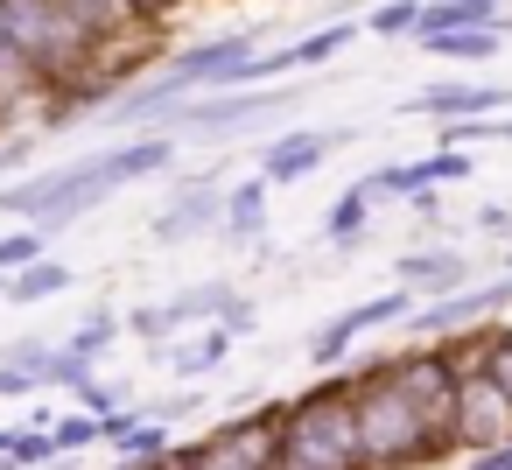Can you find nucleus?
I'll use <instances>...</instances> for the list:
<instances>
[{"label": "nucleus", "instance_id": "1", "mask_svg": "<svg viewBox=\"0 0 512 470\" xmlns=\"http://www.w3.org/2000/svg\"><path fill=\"white\" fill-rule=\"evenodd\" d=\"M351 400H358V435H365L372 470L435 463V456L449 449V421L407 386L400 358H386V365H372L365 379H351Z\"/></svg>", "mask_w": 512, "mask_h": 470}, {"label": "nucleus", "instance_id": "2", "mask_svg": "<svg viewBox=\"0 0 512 470\" xmlns=\"http://www.w3.org/2000/svg\"><path fill=\"white\" fill-rule=\"evenodd\" d=\"M274 470H372L365 435H358V400L351 379L302 393L295 407L274 414Z\"/></svg>", "mask_w": 512, "mask_h": 470}, {"label": "nucleus", "instance_id": "3", "mask_svg": "<svg viewBox=\"0 0 512 470\" xmlns=\"http://www.w3.org/2000/svg\"><path fill=\"white\" fill-rule=\"evenodd\" d=\"M0 22H8V43L29 64V78H50V85H64V78L85 85L92 78L99 29L78 22L64 0H0Z\"/></svg>", "mask_w": 512, "mask_h": 470}, {"label": "nucleus", "instance_id": "4", "mask_svg": "<svg viewBox=\"0 0 512 470\" xmlns=\"http://www.w3.org/2000/svg\"><path fill=\"white\" fill-rule=\"evenodd\" d=\"M183 323H232V330H253V302H246L232 281H197V288H183V295L148 302V309L127 316V330L148 337V344H169Z\"/></svg>", "mask_w": 512, "mask_h": 470}, {"label": "nucleus", "instance_id": "5", "mask_svg": "<svg viewBox=\"0 0 512 470\" xmlns=\"http://www.w3.org/2000/svg\"><path fill=\"white\" fill-rule=\"evenodd\" d=\"M274 414H281V407L232 414V421H218L204 442L169 449V463H176V470H274Z\"/></svg>", "mask_w": 512, "mask_h": 470}, {"label": "nucleus", "instance_id": "6", "mask_svg": "<svg viewBox=\"0 0 512 470\" xmlns=\"http://www.w3.org/2000/svg\"><path fill=\"white\" fill-rule=\"evenodd\" d=\"M288 92H260V85H232V92H211L197 106H176V141H232L246 134L260 113H281Z\"/></svg>", "mask_w": 512, "mask_h": 470}, {"label": "nucleus", "instance_id": "7", "mask_svg": "<svg viewBox=\"0 0 512 470\" xmlns=\"http://www.w3.org/2000/svg\"><path fill=\"white\" fill-rule=\"evenodd\" d=\"M512 435V393L484 372V365H463L456 379V414H449V442L463 449H498Z\"/></svg>", "mask_w": 512, "mask_h": 470}, {"label": "nucleus", "instance_id": "8", "mask_svg": "<svg viewBox=\"0 0 512 470\" xmlns=\"http://www.w3.org/2000/svg\"><path fill=\"white\" fill-rule=\"evenodd\" d=\"M400 316H414V288H407V281L386 288V295H372V302H351L344 316H330V323L309 337V365H337L365 330H386V323H400Z\"/></svg>", "mask_w": 512, "mask_h": 470}, {"label": "nucleus", "instance_id": "9", "mask_svg": "<svg viewBox=\"0 0 512 470\" xmlns=\"http://www.w3.org/2000/svg\"><path fill=\"white\" fill-rule=\"evenodd\" d=\"M225 225V190L218 183H183L162 211H155V246H190V239H204V232H218Z\"/></svg>", "mask_w": 512, "mask_h": 470}, {"label": "nucleus", "instance_id": "10", "mask_svg": "<svg viewBox=\"0 0 512 470\" xmlns=\"http://www.w3.org/2000/svg\"><path fill=\"white\" fill-rule=\"evenodd\" d=\"M351 141V127H337V134H281V141H267V155H260V176L267 183H302V176H316L337 148Z\"/></svg>", "mask_w": 512, "mask_h": 470}, {"label": "nucleus", "instance_id": "11", "mask_svg": "<svg viewBox=\"0 0 512 470\" xmlns=\"http://www.w3.org/2000/svg\"><path fill=\"white\" fill-rule=\"evenodd\" d=\"M169 162H176V134H141V141H120V148H106V155H99V169H106V183H113V190L141 183V176H162Z\"/></svg>", "mask_w": 512, "mask_h": 470}, {"label": "nucleus", "instance_id": "12", "mask_svg": "<svg viewBox=\"0 0 512 470\" xmlns=\"http://www.w3.org/2000/svg\"><path fill=\"white\" fill-rule=\"evenodd\" d=\"M512 302V274L505 281H491V288H470V295H442V302H428V309H414V323L421 330H456V323H477V316H491V309H505Z\"/></svg>", "mask_w": 512, "mask_h": 470}, {"label": "nucleus", "instance_id": "13", "mask_svg": "<svg viewBox=\"0 0 512 470\" xmlns=\"http://www.w3.org/2000/svg\"><path fill=\"white\" fill-rule=\"evenodd\" d=\"M498 106H512V85H428L414 99V113H449V120H477Z\"/></svg>", "mask_w": 512, "mask_h": 470}, {"label": "nucleus", "instance_id": "14", "mask_svg": "<svg viewBox=\"0 0 512 470\" xmlns=\"http://www.w3.org/2000/svg\"><path fill=\"white\" fill-rule=\"evenodd\" d=\"M78 274L64 267V260H50V253H36L29 267H15L8 281H0V302H15V309H36V302H50V295H64Z\"/></svg>", "mask_w": 512, "mask_h": 470}, {"label": "nucleus", "instance_id": "15", "mask_svg": "<svg viewBox=\"0 0 512 470\" xmlns=\"http://www.w3.org/2000/svg\"><path fill=\"white\" fill-rule=\"evenodd\" d=\"M267 190H274L267 176H246L239 190H225V225L218 232L232 246H260V232H267Z\"/></svg>", "mask_w": 512, "mask_h": 470}, {"label": "nucleus", "instance_id": "16", "mask_svg": "<svg viewBox=\"0 0 512 470\" xmlns=\"http://www.w3.org/2000/svg\"><path fill=\"white\" fill-rule=\"evenodd\" d=\"M232 337H239L232 323H204L197 337H183V344L169 351V372H176V379H204V372H218L225 351H232Z\"/></svg>", "mask_w": 512, "mask_h": 470}, {"label": "nucleus", "instance_id": "17", "mask_svg": "<svg viewBox=\"0 0 512 470\" xmlns=\"http://www.w3.org/2000/svg\"><path fill=\"white\" fill-rule=\"evenodd\" d=\"M498 0H421V29L414 36H442V29H491Z\"/></svg>", "mask_w": 512, "mask_h": 470}, {"label": "nucleus", "instance_id": "18", "mask_svg": "<svg viewBox=\"0 0 512 470\" xmlns=\"http://www.w3.org/2000/svg\"><path fill=\"white\" fill-rule=\"evenodd\" d=\"M498 43H505V22H491V29H442V36H421L428 57H456V64H484V57H498Z\"/></svg>", "mask_w": 512, "mask_h": 470}, {"label": "nucleus", "instance_id": "19", "mask_svg": "<svg viewBox=\"0 0 512 470\" xmlns=\"http://www.w3.org/2000/svg\"><path fill=\"white\" fill-rule=\"evenodd\" d=\"M365 225H372V190L358 183V190H344V197L330 204L323 232H330V246H358V239H365Z\"/></svg>", "mask_w": 512, "mask_h": 470}, {"label": "nucleus", "instance_id": "20", "mask_svg": "<svg viewBox=\"0 0 512 470\" xmlns=\"http://www.w3.org/2000/svg\"><path fill=\"white\" fill-rule=\"evenodd\" d=\"M120 330H127V316H120V309H106V302H99V309H92V316H85V323H78V330H71V337H64V344H71V351H78V358H85V365H99V358H106V351H113V337H120Z\"/></svg>", "mask_w": 512, "mask_h": 470}, {"label": "nucleus", "instance_id": "21", "mask_svg": "<svg viewBox=\"0 0 512 470\" xmlns=\"http://www.w3.org/2000/svg\"><path fill=\"white\" fill-rule=\"evenodd\" d=\"M400 281L407 288H449V281H463V253H400Z\"/></svg>", "mask_w": 512, "mask_h": 470}, {"label": "nucleus", "instance_id": "22", "mask_svg": "<svg viewBox=\"0 0 512 470\" xmlns=\"http://www.w3.org/2000/svg\"><path fill=\"white\" fill-rule=\"evenodd\" d=\"M113 449H120V456H169L176 442H169V421H162V414H148V421H134Z\"/></svg>", "mask_w": 512, "mask_h": 470}, {"label": "nucleus", "instance_id": "23", "mask_svg": "<svg viewBox=\"0 0 512 470\" xmlns=\"http://www.w3.org/2000/svg\"><path fill=\"white\" fill-rule=\"evenodd\" d=\"M43 246H50V232H43L36 218H29L22 232H0V274H15V267H29V260L43 253Z\"/></svg>", "mask_w": 512, "mask_h": 470}, {"label": "nucleus", "instance_id": "24", "mask_svg": "<svg viewBox=\"0 0 512 470\" xmlns=\"http://www.w3.org/2000/svg\"><path fill=\"white\" fill-rule=\"evenodd\" d=\"M365 29H372V36H414V29H421V0H386V8L365 15Z\"/></svg>", "mask_w": 512, "mask_h": 470}, {"label": "nucleus", "instance_id": "25", "mask_svg": "<svg viewBox=\"0 0 512 470\" xmlns=\"http://www.w3.org/2000/svg\"><path fill=\"white\" fill-rule=\"evenodd\" d=\"M64 8H71V15H78V22H92V29H99V36H106V29H120V22H134V15H141V8H134V0H64Z\"/></svg>", "mask_w": 512, "mask_h": 470}, {"label": "nucleus", "instance_id": "26", "mask_svg": "<svg viewBox=\"0 0 512 470\" xmlns=\"http://www.w3.org/2000/svg\"><path fill=\"white\" fill-rule=\"evenodd\" d=\"M78 400H85V414H113V407H127V400H134V386H127V379H99V372H92V379L78 386Z\"/></svg>", "mask_w": 512, "mask_h": 470}, {"label": "nucleus", "instance_id": "27", "mask_svg": "<svg viewBox=\"0 0 512 470\" xmlns=\"http://www.w3.org/2000/svg\"><path fill=\"white\" fill-rule=\"evenodd\" d=\"M421 169H428V183H435V190H442V183L477 176V169H470V148H435V155H421Z\"/></svg>", "mask_w": 512, "mask_h": 470}, {"label": "nucleus", "instance_id": "28", "mask_svg": "<svg viewBox=\"0 0 512 470\" xmlns=\"http://www.w3.org/2000/svg\"><path fill=\"white\" fill-rule=\"evenodd\" d=\"M57 449H92L99 442V414H71V421H50Z\"/></svg>", "mask_w": 512, "mask_h": 470}, {"label": "nucleus", "instance_id": "29", "mask_svg": "<svg viewBox=\"0 0 512 470\" xmlns=\"http://www.w3.org/2000/svg\"><path fill=\"white\" fill-rule=\"evenodd\" d=\"M477 365H484V372H491V379L512 393V337H491V344L477 351Z\"/></svg>", "mask_w": 512, "mask_h": 470}, {"label": "nucleus", "instance_id": "30", "mask_svg": "<svg viewBox=\"0 0 512 470\" xmlns=\"http://www.w3.org/2000/svg\"><path fill=\"white\" fill-rule=\"evenodd\" d=\"M470 470H512V435H505L498 449H477V456H470Z\"/></svg>", "mask_w": 512, "mask_h": 470}, {"label": "nucleus", "instance_id": "31", "mask_svg": "<svg viewBox=\"0 0 512 470\" xmlns=\"http://www.w3.org/2000/svg\"><path fill=\"white\" fill-rule=\"evenodd\" d=\"M0 393H36V372H22V365L8 358V365H0Z\"/></svg>", "mask_w": 512, "mask_h": 470}, {"label": "nucleus", "instance_id": "32", "mask_svg": "<svg viewBox=\"0 0 512 470\" xmlns=\"http://www.w3.org/2000/svg\"><path fill=\"white\" fill-rule=\"evenodd\" d=\"M477 225H484V232H512V211H505V204H484Z\"/></svg>", "mask_w": 512, "mask_h": 470}, {"label": "nucleus", "instance_id": "33", "mask_svg": "<svg viewBox=\"0 0 512 470\" xmlns=\"http://www.w3.org/2000/svg\"><path fill=\"white\" fill-rule=\"evenodd\" d=\"M113 470H176V463H169V456H120Z\"/></svg>", "mask_w": 512, "mask_h": 470}, {"label": "nucleus", "instance_id": "34", "mask_svg": "<svg viewBox=\"0 0 512 470\" xmlns=\"http://www.w3.org/2000/svg\"><path fill=\"white\" fill-rule=\"evenodd\" d=\"M15 435H22V428H0V456H8V449H15Z\"/></svg>", "mask_w": 512, "mask_h": 470}, {"label": "nucleus", "instance_id": "35", "mask_svg": "<svg viewBox=\"0 0 512 470\" xmlns=\"http://www.w3.org/2000/svg\"><path fill=\"white\" fill-rule=\"evenodd\" d=\"M134 8H141V15H155V8H169V0H134Z\"/></svg>", "mask_w": 512, "mask_h": 470}, {"label": "nucleus", "instance_id": "36", "mask_svg": "<svg viewBox=\"0 0 512 470\" xmlns=\"http://www.w3.org/2000/svg\"><path fill=\"white\" fill-rule=\"evenodd\" d=\"M0 470H22V463H15V456H0Z\"/></svg>", "mask_w": 512, "mask_h": 470}, {"label": "nucleus", "instance_id": "37", "mask_svg": "<svg viewBox=\"0 0 512 470\" xmlns=\"http://www.w3.org/2000/svg\"><path fill=\"white\" fill-rule=\"evenodd\" d=\"M0 281H8V274H0Z\"/></svg>", "mask_w": 512, "mask_h": 470}]
</instances>
